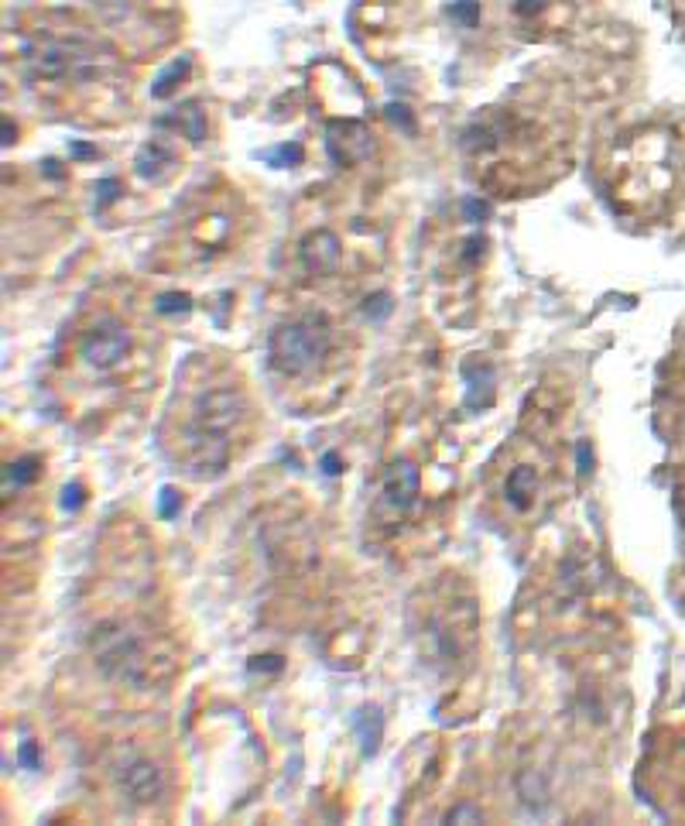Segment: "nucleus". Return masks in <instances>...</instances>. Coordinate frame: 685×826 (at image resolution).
<instances>
[{
    "mask_svg": "<svg viewBox=\"0 0 685 826\" xmlns=\"http://www.w3.org/2000/svg\"><path fill=\"white\" fill-rule=\"evenodd\" d=\"M247 419V402L237 388H209L192 398L182 436L175 439L179 460L192 477H213L230 463L237 425Z\"/></svg>",
    "mask_w": 685,
    "mask_h": 826,
    "instance_id": "obj_1",
    "label": "nucleus"
},
{
    "mask_svg": "<svg viewBox=\"0 0 685 826\" xmlns=\"http://www.w3.org/2000/svg\"><path fill=\"white\" fill-rule=\"evenodd\" d=\"M333 347V330L329 319L319 312H305L298 319H288L268 336V360L278 374L285 378H302V374L316 371L322 357Z\"/></svg>",
    "mask_w": 685,
    "mask_h": 826,
    "instance_id": "obj_2",
    "label": "nucleus"
},
{
    "mask_svg": "<svg viewBox=\"0 0 685 826\" xmlns=\"http://www.w3.org/2000/svg\"><path fill=\"white\" fill-rule=\"evenodd\" d=\"M93 652L100 669L107 676L120 679V683H137L144 676V669H148L141 641L127 628H100L93 638Z\"/></svg>",
    "mask_w": 685,
    "mask_h": 826,
    "instance_id": "obj_3",
    "label": "nucleus"
},
{
    "mask_svg": "<svg viewBox=\"0 0 685 826\" xmlns=\"http://www.w3.org/2000/svg\"><path fill=\"white\" fill-rule=\"evenodd\" d=\"M131 350V333L117 323V319H100L96 326L83 333L79 340V357L93 367V371H110Z\"/></svg>",
    "mask_w": 685,
    "mask_h": 826,
    "instance_id": "obj_4",
    "label": "nucleus"
},
{
    "mask_svg": "<svg viewBox=\"0 0 685 826\" xmlns=\"http://www.w3.org/2000/svg\"><path fill=\"white\" fill-rule=\"evenodd\" d=\"M326 151L336 165H346V168L360 165V162H367L370 151H374V134H370V127L364 120H353V117L329 120Z\"/></svg>",
    "mask_w": 685,
    "mask_h": 826,
    "instance_id": "obj_5",
    "label": "nucleus"
},
{
    "mask_svg": "<svg viewBox=\"0 0 685 826\" xmlns=\"http://www.w3.org/2000/svg\"><path fill=\"white\" fill-rule=\"evenodd\" d=\"M117 779L124 796L137 806H151L161 792H165V775H161V768L148 758H127L124 765H120Z\"/></svg>",
    "mask_w": 685,
    "mask_h": 826,
    "instance_id": "obj_6",
    "label": "nucleus"
},
{
    "mask_svg": "<svg viewBox=\"0 0 685 826\" xmlns=\"http://www.w3.org/2000/svg\"><path fill=\"white\" fill-rule=\"evenodd\" d=\"M381 491H384V501H388L394 511H408L411 504L418 501V494H422V473L408 460L391 463L388 473H384Z\"/></svg>",
    "mask_w": 685,
    "mask_h": 826,
    "instance_id": "obj_7",
    "label": "nucleus"
},
{
    "mask_svg": "<svg viewBox=\"0 0 685 826\" xmlns=\"http://www.w3.org/2000/svg\"><path fill=\"white\" fill-rule=\"evenodd\" d=\"M302 264L309 275H333L340 264V237L333 230H316L302 240Z\"/></svg>",
    "mask_w": 685,
    "mask_h": 826,
    "instance_id": "obj_8",
    "label": "nucleus"
},
{
    "mask_svg": "<svg viewBox=\"0 0 685 826\" xmlns=\"http://www.w3.org/2000/svg\"><path fill=\"white\" fill-rule=\"evenodd\" d=\"M538 487H542L538 470L531 467V463H518V467L507 473V480H504V497H507V504H511L514 511H531L535 508Z\"/></svg>",
    "mask_w": 685,
    "mask_h": 826,
    "instance_id": "obj_9",
    "label": "nucleus"
},
{
    "mask_svg": "<svg viewBox=\"0 0 685 826\" xmlns=\"http://www.w3.org/2000/svg\"><path fill=\"white\" fill-rule=\"evenodd\" d=\"M137 175L141 179H151V182H158V179H165L168 172L175 168V151L168 148L165 141H148L141 151H137Z\"/></svg>",
    "mask_w": 685,
    "mask_h": 826,
    "instance_id": "obj_10",
    "label": "nucleus"
},
{
    "mask_svg": "<svg viewBox=\"0 0 685 826\" xmlns=\"http://www.w3.org/2000/svg\"><path fill=\"white\" fill-rule=\"evenodd\" d=\"M158 124H172V127H179V131H182L189 141H203V138H206V117H203V110H199L196 103H185V107L179 110V114L161 117Z\"/></svg>",
    "mask_w": 685,
    "mask_h": 826,
    "instance_id": "obj_11",
    "label": "nucleus"
},
{
    "mask_svg": "<svg viewBox=\"0 0 685 826\" xmlns=\"http://www.w3.org/2000/svg\"><path fill=\"white\" fill-rule=\"evenodd\" d=\"M192 66V59L189 55H182V59H175V62H168V69L161 72V76L155 79V86H151V96H158V100H165V96H172L175 93V86H179V79L189 72Z\"/></svg>",
    "mask_w": 685,
    "mask_h": 826,
    "instance_id": "obj_12",
    "label": "nucleus"
},
{
    "mask_svg": "<svg viewBox=\"0 0 685 826\" xmlns=\"http://www.w3.org/2000/svg\"><path fill=\"white\" fill-rule=\"evenodd\" d=\"M449 18L456 24H463V28H477L480 24V4L477 0H456L453 7H449Z\"/></svg>",
    "mask_w": 685,
    "mask_h": 826,
    "instance_id": "obj_13",
    "label": "nucleus"
},
{
    "mask_svg": "<svg viewBox=\"0 0 685 826\" xmlns=\"http://www.w3.org/2000/svg\"><path fill=\"white\" fill-rule=\"evenodd\" d=\"M155 309L161 312V316H175V312H189L192 309V302H189V295H179V292H168V295H161V299L155 302Z\"/></svg>",
    "mask_w": 685,
    "mask_h": 826,
    "instance_id": "obj_14",
    "label": "nucleus"
},
{
    "mask_svg": "<svg viewBox=\"0 0 685 826\" xmlns=\"http://www.w3.org/2000/svg\"><path fill=\"white\" fill-rule=\"evenodd\" d=\"M364 316L367 319H388L391 316V295L388 292L370 295V299L364 302Z\"/></svg>",
    "mask_w": 685,
    "mask_h": 826,
    "instance_id": "obj_15",
    "label": "nucleus"
},
{
    "mask_svg": "<svg viewBox=\"0 0 685 826\" xmlns=\"http://www.w3.org/2000/svg\"><path fill=\"white\" fill-rule=\"evenodd\" d=\"M268 162H278L281 168L285 165H298L302 162V148H298V144H281V148H274V151H268Z\"/></svg>",
    "mask_w": 685,
    "mask_h": 826,
    "instance_id": "obj_16",
    "label": "nucleus"
},
{
    "mask_svg": "<svg viewBox=\"0 0 685 826\" xmlns=\"http://www.w3.org/2000/svg\"><path fill=\"white\" fill-rule=\"evenodd\" d=\"M463 213L470 223H483L490 216V206L483 203V199H463Z\"/></svg>",
    "mask_w": 685,
    "mask_h": 826,
    "instance_id": "obj_17",
    "label": "nucleus"
},
{
    "mask_svg": "<svg viewBox=\"0 0 685 826\" xmlns=\"http://www.w3.org/2000/svg\"><path fill=\"white\" fill-rule=\"evenodd\" d=\"M96 189H100V203H96V210H107V206L114 203V199L120 196V192H117V189H120V186H117V179H103Z\"/></svg>",
    "mask_w": 685,
    "mask_h": 826,
    "instance_id": "obj_18",
    "label": "nucleus"
},
{
    "mask_svg": "<svg viewBox=\"0 0 685 826\" xmlns=\"http://www.w3.org/2000/svg\"><path fill=\"white\" fill-rule=\"evenodd\" d=\"M548 7V0H514V11L521 14V18H535V14H542Z\"/></svg>",
    "mask_w": 685,
    "mask_h": 826,
    "instance_id": "obj_19",
    "label": "nucleus"
},
{
    "mask_svg": "<svg viewBox=\"0 0 685 826\" xmlns=\"http://www.w3.org/2000/svg\"><path fill=\"white\" fill-rule=\"evenodd\" d=\"M388 117L394 120V124H401V127H405L408 134L415 131V124H411V117L405 114V107H388Z\"/></svg>",
    "mask_w": 685,
    "mask_h": 826,
    "instance_id": "obj_20",
    "label": "nucleus"
},
{
    "mask_svg": "<svg viewBox=\"0 0 685 826\" xmlns=\"http://www.w3.org/2000/svg\"><path fill=\"white\" fill-rule=\"evenodd\" d=\"M449 820H480V813H477V809H453V813H449Z\"/></svg>",
    "mask_w": 685,
    "mask_h": 826,
    "instance_id": "obj_21",
    "label": "nucleus"
},
{
    "mask_svg": "<svg viewBox=\"0 0 685 826\" xmlns=\"http://www.w3.org/2000/svg\"><path fill=\"white\" fill-rule=\"evenodd\" d=\"M161 511H165V515L175 511V491H161Z\"/></svg>",
    "mask_w": 685,
    "mask_h": 826,
    "instance_id": "obj_22",
    "label": "nucleus"
},
{
    "mask_svg": "<svg viewBox=\"0 0 685 826\" xmlns=\"http://www.w3.org/2000/svg\"><path fill=\"white\" fill-rule=\"evenodd\" d=\"M590 460H593V456H590V446L579 443V470H583V473L590 470Z\"/></svg>",
    "mask_w": 685,
    "mask_h": 826,
    "instance_id": "obj_23",
    "label": "nucleus"
},
{
    "mask_svg": "<svg viewBox=\"0 0 685 826\" xmlns=\"http://www.w3.org/2000/svg\"><path fill=\"white\" fill-rule=\"evenodd\" d=\"M322 470H326V473H340V460H336L333 453H329V456H322Z\"/></svg>",
    "mask_w": 685,
    "mask_h": 826,
    "instance_id": "obj_24",
    "label": "nucleus"
}]
</instances>
